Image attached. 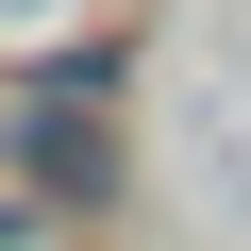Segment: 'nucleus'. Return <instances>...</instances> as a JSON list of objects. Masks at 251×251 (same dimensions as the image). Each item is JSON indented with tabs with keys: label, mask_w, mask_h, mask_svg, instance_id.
<instances>
[{
	"label": "nucleus",
	"mask_w": 251,
	"mask_h": 251,
	"mask_svg": "<svg viewBox=\"0 0 251 251\" xmlns=\"http://www.w3.org/2000/svg\"><path fill=\"white\" fill-rule=\"evenodd\" d=\"M0 251H34V201H0Z\"/></svg>",
	"instance_id": "2"
},
{
	"label": "nucleus",
	"mask_w": 251,
	"mask_h": 251,
	"mask_svg": "<svg viewBox=\"0 0 251 251\" xmlns=\"http://www.w3.org/2000/svg\"><path fill=\"white\" fill-rule=\"evenodd\" d=\"M17 184H34L50 218L117 184V134H100V100H50V117H17Z\"/></svg>",
	"instance_id": "1"
}]
</instances>
